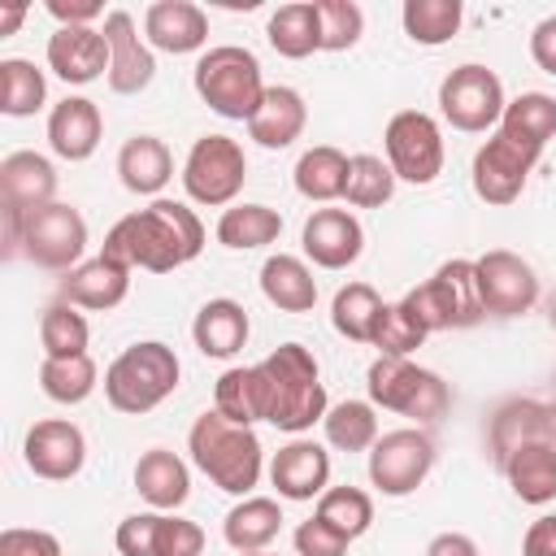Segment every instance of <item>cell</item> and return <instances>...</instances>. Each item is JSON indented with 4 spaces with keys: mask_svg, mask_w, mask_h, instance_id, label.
<instances>
[{
    "mask_svg": "<svg viewBox=\"0 0 556 556\" xmlns=\"http://www.w3.org/2000/svg\"><path fill=\"white\" fill-rule=\"evenodd\" d=\"M104 256L122 261L126 269L169 274L191 265L204 252V222L182 200H152L148 208H135L117 217L104 235Z\"/></svg>",
    "mask_w": 556,
    "mask_h": 556,
    "instance_id": "cell-1",
    "label": "cell"
},
{
    "mask_svg": "<svg viewBox=\"0 0 556 556\" xmlns=\"http://www.w3.org/2000/svg\"><path fill=\"white\" fill-rule=\"evenodd\" d=\"M256 369L265 382V421L269 426L287 430V434H304V430H313V421L326 417L330 400H326L321 365L304 343H278Z\"/></svg>",
    "mask_w": 556,
    "mask_h": 556,
    "instance_id": "cell-2",
    "label": "cell"
},
{
    "mask_svg": "<svg viewBox=\"0 0 556 556\" xmlns=\"http://www.w3.org/2000/svg\"><path fill=\"white\" fill-rule=\"evenodd\" d=\"M187 452H191V465L217 491L239 495V500L261 482V469H265V447H261L256 430L239 426V421H226L217 408H208L191 421Z\"/></svg>",
    "mask_w": 556,
    "mask_h": 556,
    "instance_id": "cell-3",
    "label": "cell"
},
{
    "mask_svg": "<svg viewBox=\"0 0 556 556\" xmlns=\"http://www.w3.org/2000/svg\"><path fill=\"white\" fill-rule=\"evenodd\" d=\"M178 378H182L178 352L161 339H143L122 348L104 369V400L126 417H143L178 391Z\"/></svg>",
    "mask_w": 556,
    "mask_h": 556,
    "instance_id": "cell-4",
    "label": "cell"
},
{
    "mask_svg": "<svg viewBox=\"0 0 556 556\" xmlns=\"http://www.w3.org/2000/svg\"><path fill=\"white\" fill-rule=\"evenodd\" d=\"M191 87L195 96L226 122H252L261 100H265V78H261V61L252 48L239 43H217L204 48L195 70H191Z\"/></svg>",
    "mask_w": 556,
    "mask_h": 556,
    "instance_id": "cell-5",
    "label": "cell"
},
{
    "mask_svg": "<svg viewBox=\"0 0 556 556\" xmlns=\"http://www.w3.org/2000/svg\"><path fill=\"white\" fill-rule=\"evenodd\" d=\"M413 321L426 330V334H439V330H469L478 326L486 313H482V295H478V269L473 261L465 256H452L443 261L426 282H417L404 300H400Z\"/></svg>",
    "mask_w": 556,
    "mask_h": 556,
    "instance_id": "cell-6",
    "label": "cell"
},
{
    "mask_svg": "<svg viewBox=\"0 0 556 556\" xmlns=\"http://www.w3.org/2000/svg\"><path fill=\"white\" fill-rule=\"evenodd\" d=\"M365 387L374 408H391L413 421H439L452 408V387L434 369L413 365L408 356H378L365 369Z\"/></svg>",
    "mask_w": 556,
    "mask_h": 556,
    "instance_id": "cell-7",
    "label": "cell"
},
{
    "mask_svg": "<svg viewBox=\"0 0 556 556\" xmlns=\"http://www.w3.org/2000/svg\"><path fill=\"white\" fill-rule=\"evenodd\" d=\"M248 178V156L243 143L230 135H200L182 161V191L187 200L204 208H226L243 191Z\"/></svg>",
    "mask_w": 556,
    "mask_h": 556,
    "instance_id": "cell-8",
    "label": "cell"
},
{
    "mask_svg": "<svg viewBox=\"0 0 556 556\" xmlns=\"http://www.w3.org/2000/svg\"><path fill=\"white\" fill-rule=\"evenodd\" d=\"M504 83L495 70L478 65V61H465L456 70H447V78L439 83V113L452 130H465V135H486L500 126L504 117Z\"/></svg>",
    "mask_w": 556,
    "mask_h": 556,
    "instance_id": "cell-9",
    "label": "cell"
},
{
    "mask_svg": "<svg viewBox=\"0 0 556 556\" xmlns=\"http://www.w3.org/2000/svg\"><path fill=\"white\" fill-rule=\"evenodd\" d=\"M430 469H434V439L417 426L387 430L369 447V486L378 495L404 500L430 478Z\"/></svg>",
    "mask_w": 556,
    "mask_h": 556,
    "instance_id": "cell-10",
    "label": "cell"
},
{
    "mask_svg": "<svg viewBox=\"0 0 556 556\" xmlns=\"http://www.w3.org/2000/svg\"><path fill=\"white\" fill-rule=\"evenodd\" d=\"M83 252H87V222L74 204H43L35 213H26V226H22V256L39 269H52V274H70L74 265H83Z\"/></svg>",
    "mask_w": 556,
    "mask_h": 556,
    "instance_id": "cell-11",
    "label": "cell"
},
{
    "mask_svg": "<svg viewBox=\"0 0 556 556\" xmlns=\"http://www.w3.org/2000/svg\"><path fill=\"white\" fill-rule=\"evenodd\" d=\"M382 148L400 182L426 187L443 174V130L421 109H400L382 130Z\"/></svg>",
    "mask_w": 556,
    "mask_h": 556,
    "instance_id": "cell-12",
    "label": "cell"
},
{
    "mask_svg": "<svg viewBox=\"0 0 556 556\" xmlns=\"http://www.w3.org/2000/svg\"><path fill=\"white\" fill-rule=\"evenodd\" d=\"M539 156H543V148L521 143V139H513L508 130L495 126L491 139L473 152V169H469L473 195H478L482 204H495V208L513 204V200L526 191V178L534 174Z\"/></svg>",
    "mask_w": 556,
    "mask_h": 556,
    "instance_id": "cell-13",
    "label": "cell"
},
{
    "mask_svg": "<svg viewBox=\"0 0 556 556\" xmlns=\"http://www.w3.org/2000/svg\"><path fill=\"white\" fill-rule=\"evenodd\" d=\"M478 269V295L486 317H521L539 304V274L526 256L508 248H491L473 261Z\"/></svg>",
    "mask_w": 556,
    "mask_h": 556,
    "instance_id": "cell-14",
    "label": "cell"
},
{
    "mask_svg": "<svg viewBox=\"0 0 556 556\" xmlns=\"http://www.w3.org/2000/svg\"><path fill=\"white\" fill-rule=\"evenodd\" d=\"M122 556H200L204 530L178 513H130L117 521L113 534Z\"/></svg>",
    "mask_w": 556,
    "mask_h": 556,
    "instance_id": "cell-15",
    "label": "cell"
},
{
    "mask_svg": "<svg viewBox=\"0 0 556 556\" xmlns=\"http://www.w3.org/2000/svg\"><path fill=\"white\" fill-rule=\"evenodd\" d=\"M104 39H109V91L113 96H139L156 78V52L139 35L135 17L126 9L104 13Z\"/></svg>",
    "mask_w": 556,
    "mask_h": 556,
    "instance_id": "cell-16",
    "label": "cell"
},
{
    "mask_svg": "<svg viewBox=\"0 0 556 556\" xmlns=\"http://www.w3.org/2000/svg\"><path fill=\"white\" fill-rule=\"evenodd\" d=\"M22 460L35 478H48V482H70L83 473L87 465V439L74 421L65 417H48V421H35L26 430V443H22Z\"/></svg>",
    "mask_w": 556,
    "mask_h": 556,
    "instance_id": "cell-17",
    "label": "cell"
},
{
    "mask_svg": "<svg viewBox=\"0 0 556 556\" xmlns=\"http://www.w3.org/2000/svg\"><path fill=\"white\" fill-rule=\"evenodd\" d=\"M521 443H547V447H556V400L513 395V400H504L491 413V421H486V452H491V460L500 465Z\"/></svg>",
    "mask_w": 556,
    "mask_h": 556,
    "instance_id": "cell-18",
    "label": "cell"
},
{
    "mask_svg": "<svg viewBox=\"0 0 556 556\" xmlns=\"http://www.w3.org/2000/svg\"><path fill=\"white\" fill-rule=\"evenodd\" d=\"M300 248L317 269H348L365 252V230L348 208H313L300 230Z\"/></svg>",
    "mask_w": 556,
    "mask_h": 556,
    "instance_id": "cell-19",
    "label": "cell"
},
{
    "mask_svg": "<svg viewBox=\"0 0 556 556\" xmlns=\"http://www.w3.org/2000/svg\"><path fill=\"white\" fill-rule=\"evenodd\" d=\"M48 70L70 83V87H87L100 74L109 78V39L100 26H56L48 35Z\"/></svg>",
    "mask_w": 556,
    "mask_h": 556,
    "instance_id": "cell-20",
    "label": "cell"
},
{
    "mask_svg": "<svg viewBox=\"0 0 556 556\" xmlns=\"http://www.w3.org/2000/svg\"><path fill=\"white\" fill-rule=\"evenodd\" d=\"M269 482L278 500H321L330 486V452L317 439H291L287 447L274 452L269 460Z\"/></svg>",
    "mask_w": 556,
    "mask_h": 556,
    "instance_id": "cell-21",
    "label": "cell"
},
{
    "mask_svg": "<svg viewBox=\"0 0 556 556\" xmlns=\"http://www.w3.org/2000/svg\"><path fill=\"white\" fill-rule=\"evenodd\" d=\"M130 274H135V269H126L122 261H113V256L100 252V256L74 265V269L61 278L56 300H65V304H74V308H87V313H109V308H117V304L126 300Z\"/></svg>",
    "mask_w": 556,
    "mask_h": 556,
    "instance_id": "cell-22",
    "label": "cell"
},
{
    "mask_svg": "<svg viewBox=\"0 0 556 556\" xmlns=\"http://www.w3.org/2000/svg\"><path fill=\"white\" fill-rule=\"evenodd\" d=\"M143 39L152 43V52L169 56L200 52L208 43V13L191 0H156L143 13Z\"/></svg>",
    "mask_w": 556,
    "mask_h": 556,
    "instance_id": "cell-23",
    "label": "cell"
},
{
    "mask_svg": "<svg viewBox=\"0 0 556 556\" xmlns=\"http://www.w3.org/2000/svg\"><path fill=\"white\" fill-rule=\"evenodd\" d=\"M100 135H104V117H100V104L87 100V96H65L52 104L48 113V143L61 161H87L96 148H100Z\"/></svg>",
    "mask_w": 556,
    "mask_h": 556,
    "instance_id": "cell-24",
    "label": "cell"
},
{
    "mask_svg": "<svg viewBox=\"0 0 556 556\" xmlns=\"http://www.w3.org/2000/svg\"><path fill=\"white\" fill-rule=\"evenodd\" d=\"M56 200V169L43 152H9L0 161V204L17 213H35Z\"/></svg>",
    "mask_w": 556,
    "mask_h": 556,
    "instance_id": "cell-25",
    "label": "cell"
},
{
    "mask_svg": "<svg viewBox=\"0 0 556 556\" xmlns=\"http://www.w3.org/2000/svg\"><path fill=\"white\" fill-rule=\"evenodd\" d=\"M248 334H252V321H248V308L230 295H217L208 304H200L195 321H191V339L200 348V356H213V361H230L248 348Z\"/></svg>",
    "mask_w": 556,
    "mask_h": 556,
    "instance_id": "cell-26",
    "label": "cell"
},
{
    "mask_svg": "<svg viewBox=\"0 0 556 556\" xmlns=\"http://www.w3.org/2000/svg\"><path fill=\"white\" fill-rule=\"evenodd\" d=\"M135 491L148 508L156 513H174L187 504L191 495V469L178 452L169 447H148L139 460H135Z\"/></svg>",
    "mask_w": 556,
    "mask_h": 556,
    "instance_id": "cell-27",
    "label": "cell"
},
{
    "mask_svg": "<svg viewBox=\"0 0 556 556\" xmlns=\"http://www.w3.org/2000/svg\"><path fill=\"white\" fill-rule=\"evenodd\" d=\"M304 126H308V104H304V96H300L295 87H282V83H278V87L265 91L256 117L248 122V139L261 143V148H269V152H278V148H291V143L304 135Z\"/></svg>",
    "mask_w": 556,
    "mask_h": 556,
    "instance_id": "cell-28",
    "label": "cell"
},
{
    "mask_svg": "<svg viewBox=\"0 0 556 556\" xmlns=\"http://www.w3.org/2000/svg\"><path fill=\"white\" fill-rule=\"evenodd\" d=\"M495 469L504 473V482L513 486V495L521 504L543 508V504L556 500V447H547V443H521Z\"/></svg>",
    "mask_w": 556,
    "mask_h": 556,
    "instance_id": "cell-29",
    "label": "cell"
},
{
    "mask_svg": "<svg viewBox=\"0 0 556 556\" xmlns=\"http://www.w3.org/2000/svg\"><path fill=\"white\" fill-rule=\"evenodd\" d=\"M117 178L130 195H156L165 191V182L174 178V156L165 148V139L156 135H130L117 152Z\"/></svg>",
    "mask_w": 556,
    "mask_h": 556,
    "instance_id": "cell-30",
    "label": "cell"
},
{
    "mask_svg": "<svg viewBox=\"0 0 556 556\" xmlns=\"http://www.w3.org/2000/svg\"><path fill=\"white\" fill-rule=\"evenodd\" d=\"M261 295L278 313H313V304H317V278H313V269L300 256L274 252L261 265Z\"/></svg>",
    "mask_w": 556,
    "mask_h": 556,
    "instance_id": "cell-31",
    "label": "cell"
},
{
    "mask_svg": "<svg viewBox=\"0 0 556 556\" xmlns=\"http://www.w3.org/2000/svg\"><path fill=\"white\" fill-rule=\"evenodd\" d=\"M265 39L278 56L287 61H304L313 52H321V17H317V0H295V4H278L265 22Z\"/></svg>",
    "mask_w": 556,
    "mask_h": 556,
    "instance_id": "cell-32",
    "label": "cell"
},
{
    "mask_svg": "<svg viewBox=\"0 0 556 556\" xmlns=\"http://www.w3.org/2000/svg\"><path fill=\"white\" fill-rule=\"evenodd\" d=\"M278 530H282V504L269 495H243L222 521V534L235 552H269Z\"/></svg>",
    "mask_w": 556,
    "mask_h": 556,
    "instance_id": "cell-33",
    "label": "cell"
},
{
    "mask_svg": "<svg viewBox=\"0 0 556 556\" xmlns=\"http://www.w3.org/2000/svg\"><path fill=\"white\" fill-rule=\"evenodd\" d=\"M348 165H352V156H343L330 143H317V148H308L295 161V191L304 200H313V204L343 200V191H348Z\"/></svg>",
    "mask_w": 556,
    "mask_h": 556,
    "instance_id": "cell-34",
    "label": "cell"
},
{
    "mask_svg": "<svg viewBox=\"0 0 556 556\" xmlns=\"http://www.w3.org/2000/svg\"><path fill=\"white\" fill-rule=\"evenodd\" d=\"M278 235H282V213L269 204H230L217 217V243L230 252L269 248Z\"/></svg>",
    "mask_w": 556,
    "mask_h": 556,
    "instance_id": "cell-35",
    "label": "cell"
},
{
    "mask_svg": "<svg viewBox=\"0 0 556 556\" xmlns=\"http://www.w3.org/2000/svg\"><path fill=\"white\" fill-rule=\"evenodd\" d=\"M382 313H387V300H382L369 282H348V287H339L334 300H330V321H334V330H339L343 339H352V343H374Z\"/></svg>",
    "mask_w": 556,
    "mask_h": 556,
    "instance_id": "cell-36",
    "label": "cell"
},
{
    "mask_svg": "<svg viewBox=\"0 0 556 556\" xmlns=\"http://www.w3.org/2000/svg\"><path fill=\"white\" fill-rule=\"evenodd\" d=\"M213 408L226 417V421H239V426H256L265 421V382H261V369L256 365H235L217 378L213 387Z\"/></svg>",
    "mask_w": 556,
    "mask_h": 556,
    "instance_id": "cell-37",
    "label": "cell"
},
{
    "mask_svg": "<svg viewBox=\"0 0 556 556\" xmlns=\"http://www.w3.org/2000/svg\"><path fill=\"white\" fill-rule=\"evenodd\" d=\"M48 100V78L26 56L0 61V113L4 117H35Z\"/></svg>",
    "mask_w": 556,
    "mask_h": 556,
    "instance_id": "cell-38",
    "label": "cell"
},
{
    "mask_svg": "<svg viewBox=\"0 0 556 556\" xmlns=\"http://www.w3.org/2000/svg\"><path fill=\"white\" fill-rule=\"evenodd\" d=\"M400 22H404V35L413 43L439 48V43H447L460 30L465 9H460V0H404Z\"/></svg>",
    "mask_w": 556,
    "mask_h": 556,
    "instance_id": "cell-39",
    "label": "cell"
},
{
    "mask_svg": "<svg viewBox=\"0 0 556 556\" xmlns=\"http://www.w3.org/2000/svg\"><path fill=\"white\" fill-rule=\"evenodd\" d=\"M500 130H508L521 143L547 148V139H556V96H547V91H521L517 100L504 104Z\"/></svg>",
    "mask_w": 556,
    "mask_h": 556,
    "instance_id": "cell-40",
    "label": "cell"
},
{
    "mask_svg": "<svg viewBox=\"0 0 556 556\" xmlns=\"http://www.w3.org/2000/svg\"><path fill=\"white\" fill-rule=\"evenodd\" d=\"M321 430H326V443L339 447V452H369L378 443V417H374V404L369 400H343V404H330L326 417H321Z\"/></svg>",
    "mask_w": 556,
    "mask_h": 556,
    "instance_id": "cell-41",
    "label": "cell"
},
{
    "mask_svg": "<svg viewBox=\"0 0 556 556\" xmlns=\"http://www.w3.org/2000/svg\"><path fill=\"white\" fill-rule=\"evenodd\" d=\"M39 343H43V356H52V361L87 356L91 326H87V317H83L74 304L56 300V304H48L43 317H39Z\"/></svg>",
    "mask_w": 556,
    "mask_h": 556,
    "instance_id": "cell-42",
    "label": "cell"
},
{
    "mask_svg": "<svg viewBox=\"0 0 556 556\" xmlns=\"http://www.w3.org/2000/svg\"><path fill=\"white\" fill-rule=\"evenodd\" d=\"M39 387L48 400L56 404H83L96 387H100V369L91 356H65V361H52L43 356L39 365Z\"/></svg>",
    "mask_w": 556,
    "mask_h": 556,
    "instance_id": "cell-43",
    "label": "cell"
},
{
    "mask_svg": "<svg viewBox=\"0 0 556 556\" xmlns=\"http://www.w3.org/2000/svg\"><path fill=\"white\" fill-rule=\"evenodd\" d=\"M395 169L382 161V156H374V152H356L352 156V165H348V191H343V200L352 204V208H382L391 195H395Z\"/></svg>",
    "mask_w": 556,
    "mask_h": 556,
    "instance_id": "cell-44",
    "label": "cell"
},
{
    "mask_svg": "<svg viewBox=\"0 0 556 556\" xmlns=\"http://www.w3.org/2000/svg\"><path fill=\"white\" fill-rule=\"evenodd\" d=\"M317 517L330 521L339 534H348L352 543L374 526V500L361 486H326L317 500Z\"/></svg>",
    "mask_w": 556,
    "mask_h": 556,
    "instance_id": "cell-45",
    "label": "cell"
},
{
    "mask_svg": "<svg viewBox=\"0 0 556 556\" xmlns=\"http://www.w3.org/2000/svg\"><path fill=\"white\" fill-rule=\"evenodd\" d=\"M321 17V52H348L365 35V13L356 0H317Z\"/></svg>",
    "mask_w": 556,
    "mask_h": 556,
    "instance_id": "cell-46",
    "label": "cell"
},
{
    "mask_svg": "<svg viewBox=\"0 0 556 556\" xmlns=\"http://www.w3.org/2000/svg\"><path fill=\"white\" fill-rule=\"evenodd\" d=\"M426 343V330L413 321V313L404 304H387L382 321H378V334H374V348L378 356H408Z\"/></svg>",
    "mask_w": 556,
    "mask_h": 556,
    "instance_id": "cell-47",
    "label": "cell"
},
{
    "mask_svg": "<svg viewBox=\"0 0 556 556\" xmlns=\"http://www.w3.org/2000/svg\"><path fill=\"white\" fill-rule=\"evenodd\" d=\"M352 539L339 534L330 521H321L317 513L308 521L295 526V556H348Z\"/></svg>",
    "mask_w": 556,
    "mask_h": 556,
    "instance_id": "cell-48",
    "label": "cell"
},
{
    "mask_svg": "<svg viewBox=\"0 0 556 556\" xmlns=\"http://www.w3.org/2000/svg\"><path fill=\"white\" fill-rule=\"evenodd\" d=\"M0 556H65V552H61V539L52 530L9 526V530H0Z\"/></svg>",
    "mask_w": 556,
    "mask_h": 556,
    "instance_id": "cell-49",
    "label": "cell"
},
{
    "mask_svg": "<svg viewBox=\"0 0 556 556\" xmlns=\"http://www.w3.org/2000/svg\"><path fill=\"white\" fill-rule=\"evenodd\" d=\"M521 556H556V513H543L521 534Z\"/></svg>",
    "mask_w": 556,
    "mask_h": 556,
    "instance_id": "cell-50",
    "label": "cell"
},
{
    "mask_svg": "<svg viewBox=\"0 0 556 556\" xmlns=\"http://www.w3.org/2000/svg\"><path fill=\"white\" fill-rule=\"evenodd\" d=\"M43 9L56 17V26H91L104 13L100 0H48Z\"/></svg>",
    "mask_w": 556,
    "mask_h": 556,
    "instance_id": "cell-51",
    "label": "cell"
},
{
    "mask_svg": "<svg viewBox=\"0 0 556 556\" xmlns=\"http://www.w3.org/2000/svg\"><path fill=\"white\" fill-rule=\"evenodd\" d=\"M530 56H534V65H539L543 74L556 78V13L543 17V22L530 30Z\"/></svg>",
    "mask_w": 556,
    "mask_h": 556,
    "instance_id": "cell-52",
    "label": "cell"
},
{
    "mask_svg": "<svg viewBox=\"0 0 556 556\" xmlns=\"http://www.w3.org/2000/svg\"><path fill=\"white\" fill-rule=\"evenodd\" d=\"M426 556H478V543L460 530H443L426 543Z\"/></svg>",
    "mask_w": 556,
    "mask_h": 556,
    "instance_id": "cell-53",
    "label": "cell"
},
{
    "mask_svg": "<svg viewBox=\"0 0 556 556\" xmlns=\"http://www.w3.org/2000/svg\"><path fill=\"white\" fill-rule=\"evenodd\" d=\"M22 17H26V4H4V9H0V39L13 35V30L22 26Z\"/></svg>",
    "mask_w": 556,
    "mask_h": 556,
    "instance_id": "cell-54",
    "label": "cell"
},
{
    "mask_svg": "<svg viewBox=\"0 0 556 556\" xmlns=\"http://www.w3.org/2000/svg\"><path fill=\"white\" fill-rule=\"evenodd\" d=\"M547 317H552V330H556V295H552V304H547Z\"/></svg>",
    "mask_w": 556,
    "mask_h": 556,
    "instance_id": "cell-55",
    "label": "cell"
},
{
    "mask_svg": "<svg viewBox=\"0 0 556 556\" xmlns=\"http://www.w3.org/2000/svg\"><path fill=\"white\" fill-rule=\"evenodd\" d=\"M235 556H274V552H235Z\"/></svg>",
    "mask_w": 556,
    "mask_h": 556,
    "instance_id": "cell-56",
    "label": "cell"
}]
</instances>
